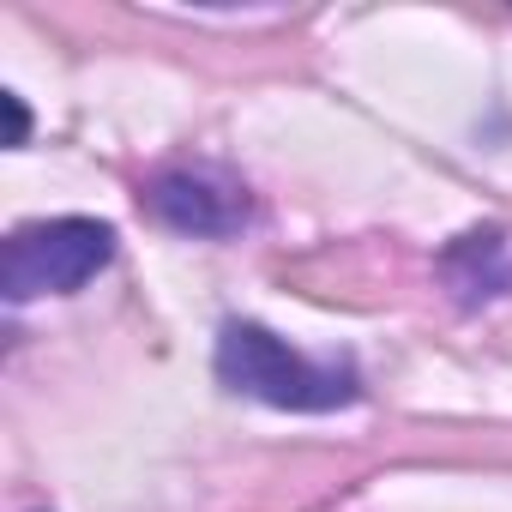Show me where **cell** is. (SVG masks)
<instances>
[{"label":"cell","instance_id":"5b68a950","mask_svg":"<svg viewBox=\"0 0 512 512\" xmlns=\"http://www.w3.org/2000/svg\"><path fill=\"white\" fill-rule=\"evenodd\" d=\"M0 103H7V145L19 151V145L31 139V109H25V97H19V91H7Z\"/></svg>","mask_w":512,"mask_h":512},{"label":"cell","instance_id":"277c9868","mask_svg":"<svg viewBox=\"0 0 512 512\" xmlns=\"http://www.w3.org/2000/svg\"><path fill=\"white\" fill-rule=\"evenodd\" d=\"M440 284L452 290L458 308H482V302L512 296V241H506V229L482 223V229H464L458 241H446Z\"/></svg>","mask_w":512,"mask_h":512},{"label":"cell","instance_id":"7a4b0ae2","mask_svg":"<svg viewBox=\"0 0 512 512\" xmlns=\"http://www.w3.org/2000/svg\"><path fill=\"white\" fill-rule=\"evenodd\" d=\"M115 260V229L103 217H37L7 235L0 290L13 308L43 296H79Z\"/></svg>","mask_w":512,"mask_h":512},{"label":"cell","instance_id":"6da1fadb","mask_svg":"<svg viewBox=\"0 0 512 512\" xmlns=\"http://www.w3.org/2000/svg\"><path fill=\"white\" fill-rule=\"evenodd\" d=\"M211 368H217V380L229 392L260 398L272 410H302V416L350 410L362 398V374L350 362H338V356H302L278 332L253 326V320H229L217 332Z\"/></svg>","mask_w":512,"mask_h":512},{"label":"cell","instance_id":"3957f363","mask_svg":"<svg viewBox=\"0 0 512 512\" xmlns=\"http://www.w3.org/2000/svg\"><path fill=\"white\" fill-rule=\"evenodd\" d=\"M139 205L163 229L193 235V241H223V235L247 229V217H253L247 187L229 181V175H217V169H163V175L145 181Z\"/></svg>","mask_w":512,"mask_h":512}]
</instances>
